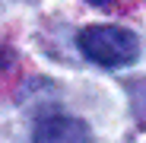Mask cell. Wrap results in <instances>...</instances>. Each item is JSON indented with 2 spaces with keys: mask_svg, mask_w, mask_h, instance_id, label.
Returning <instances> with one entry per match:
<instances>
[{
  "mask_svg": "<svg viewBox=\"0 0 146 143\" xmlns=\"http://www.w3.org/2000/svg\"><path fill=\"white\" fill-rule=\"evenodd\" d=\"M76 41H80V51L102 67H127L140 54L137 35L121 26H89L80 32Z\"/></svg>",
  "mask_w": 146,
  "mask_h": 143,
  "instance_id": "1",
  "label": "cell"
},
{
  "mask_svg": "<svg viewBox=\"0 0 146 143\" xmlns=\"http://www.w3.org/2000/svg\"><path fill=\"white\" fill-rule=\"evenodd\" d=\"M89 124L73 114H48L35 124V143H89Z\"/></svg>",
  "mask_w": 146,
  "mask_h": 143,
  "instance_id": "2",
  "label": "cell"
},
{
  "mask_svg": "<svg viewBox=\"0 0 146 143\" xmlns=\"http://www.w3.org/2000/svg\"><path fill=\"white\" fill-rule=\"evenodd\" d=\"M86 3H92V7H111L114 0H86Z\"/></svg>",
  "mask_w": 146,
  "mask_h": 143,
  "instance_id": "3",
  "label": "cell"
}]
</instances>
